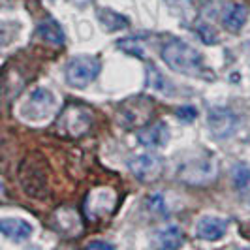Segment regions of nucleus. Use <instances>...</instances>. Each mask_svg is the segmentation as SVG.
<instances>
[{
  "instance_id": "f257e3e1",
  "label": "nucleus",
  "mask_w": 250,
  "mask_h": 250,
  "mask_svg": "<svg viewBox=\"0 0 250 250\" xmlns=\"http://www.w3.org/2000/svg\"><path fill=\"white\" fill-rule=\"evenodd\" d=\"M162 61L167 64V68H171L183 75H190V77L207 75L203 55L183 40H169L167 43H164Z\"/></svg>"
},
{
  "instance_id": "f03ea898",
  "label": "nucleus",
  "mask_w": 250,
  "mask_h": 250,
  "mask_svg": "<svg viewBox=\"0 0 250 250\" xmlns=\"http://www.w3.org/2000/svg\"><path fill=\"white\" fill-rule=\"evenodd\" d=\"M102 70V62L94 55H79L66 64V83L74 88L90 85Z\"/></svg>"
},
{
  "instance_id": "7ed1b4c3",
  "label": "nucleus",
  "mask_w": 250,
  "mask_h": 250,
  "mask_svg": "<svg viewBox=\"0 0 250 250\" xmlns=\"http://www.w3.org/2000/svg\"><path fill=\"white\" fill-rule=\"evenodd\" d=\"M128 169L136 179L149 183L160 177L164 169V160L154 152H141L128 160Z\"/></svg>"
},
{
  "instance_id": "20e7f679",
  "label": "nucleus",
  "mask_w": 250,
  "mask_h": 250,
  "mask_svg": "<svg viewBox=\"0 0 250 250\" xmlns=\"http://www.w3.org/2000/svg\"><path fill=\"white\" fill-rule=\"evenodd\" d=\"M55 107V96L47 88H36L23 105V115L30 121H42Z\"/></svg>"
},
{
  "instance_id": "39448f33",
  "label": "nucleus",
  "mask_w": 250,
  "mask_h": 250,
  "mask_svg": "<svg viewBox=\"0 0 250 250\" xmlns=\"http://www.w3.org/2000/svg\"><path fill=\"white\" fill-rule=\"evenodd\" d=\"M207 125L214 138L224 139L235 132L237 117L228 107H213V109H209V115H207Z\"/></svg>"
},
{
  "instance_id": "423d86ee",
  "label": "nucleus",
  "mask_w": 250,
  "mask_h": 250,
  "mask_svg": "<svg viewBox=\"0 0 250 250\" xmlns=\"http://www.w3.org/2000/svg\"><path fill=\"white\" fill-rule=\"evenodd\" d=\"M138 141L139 145H143L150 150L166 147L167 141H169V128L162 121H156L152 125L143 126L138 132Z\"/></svg>"
},
{
  "instance_id": "0eeeda50",
  "label": "nucleus",
  "mask_w": 250,
  "mask_h": 250,
  "mask_svg": "<svg viewBox=\"0 0 250 250\" xmlns=\"http://www.w3.org/2000/svg\"><path fill=\"white\" fill-rule=\"evenodd\" d=\"M214 175V164L211 158H196V160H188L181 169L179 177H183L188 183H203L209 181Z\"/></svg>"
},
{
  "instance_id": "6e6552de",
  "label": "nucleus",
  "mask_w": 250,
  "mask_h": 250,
  "mask_svg": "<svg viewBox=\"0 0 250 250\" xmlns=\"http://www.w3.org/2000/svg\"><path fill=\"white\" fill-rule=\"evenodd\" d=\"M228 231V220L222 216H203L196 224V235L203 241H220Z\"/></svg>"
},
{
  "instance_id": "1a4fd4ad",
  "label": "nucleus",
  "mask_w": 250,
  "mask_h": 250,
  "mask_svg": "<svg viewBox=\"0 0 250 250\" xmlns=\"http://www.w3.org/2000/svg\"><path fill=\"white\" fill-rule=\"evenodd\" d=\"M115 205V194L109 188H98L94 194H90L87 200V213L92 218H100L104 214H109Z\"/></svg>"
},
{
  "instance_id": "9d476101",
  "label": "nucleus",
  "mask_w": 250,
  "mask_h": 250,
  "mask_svg": "<svg viewBox=\"0 0 250 250\" xmlns=\"http://www.w3.org/2000/svg\"><path fill=\"white\" fill-rule=\"evenodd\" d=\"M0 231H2V235L8 239V241L21 243V241L30 239L34 228L28 224L26 220H21V218H2Z\"/></svg>"
},
{
  "instance_id": "9b49d317",
  "label": "nucleus",
  "mask_w": 250,
  "mask_h": 250,
  "mask_svg": "<svg viewBox=\"0 0 250 250\" xmlns=\"http://www.w3.org/2000/svg\"><path fill=\"white\" fill-rule=\"evenodd\" d=\"M247 17H249L247 6L241 2H233L226 8L224 15H222V23L229 32H239L243 25L247 23Z\"/></svg>"
},
{
  "instance_id": "f8f14e48",
  "label": "nucleus",
  "mask_w": 250,
  "mask_h": 250,
  "mask_svg": "<svg viewBox=\"0 0 250 250\" xmlns=\"http://www.w3.org/2000/svg\"><path fill=\"white\" fill-rule=\"evenodd\" d=\"M154 243L160 249H179L185 245V233L177 226H166L154 233Z\"/></svg>"
},
{
  "instance_id": "ddd939ff",
  "label": "nucleus",
  "mask_w": 250,
  "mask_h": 250,
  "mask_svg": "<svg viewBox=\"0 0 250 250\" xmlns=\"http://www.w3.org/2000/svg\"><path fill=\"white\" fill-rule=\"evenodd\" d=\"M38 36L43 42L53 43V45H62L64 43V32L61 25L55 19H45L38 25Z\"/></svg>"
},
{
  "instance_id": "4468645a",
  "label": "nucleus",
  "mask_w": 250,
  "mask_h": 250,
  "mask_svg": "<svg viewBox=\"0 0 250 250\" xmlns=\"http://www.w3.org/2000/svg\"><path fill=\"white\" fill-rule=\"evenodd\" d=\"M55 224H57V229L62 231V233H68V226L66 224H70L74 228V231H77L79 229V216H77L74 209L64 207V209L57 211V214H55Z\"/></svg>"
},
{
  "instance_id": "2eb2a0df",
  "label": "nucleus",
  "mask_w": 250,
  "mask_h": 250,
  "mask_svg": "<svg viewBox=\"0 0 250 250\" xmlns=\"http://www.w3.org/2000/svg\"><path fill=\"white\" fill-rule=\"evenodd\" d=\"M98 17H100L102 25L105 30H119V28H125L126 26V21L123 15H119V13H115L113 10H100L98 12Z\"/></svg>"
},
{
  "instance_id": "dca6fc26",
  "label": "nucleus",
  "mask_w": 250,
  "mask_h": 250,
  "mask_svg": "<svg viewBox=\"0 0 250 250\" xmlns=\"http://www.w3.org/2000/svg\"><path fill=\"white\" fill-rule=\"evenodd\" d=\"M233 185L235 188L243 190V188H249L250 187V166L249 164H237L233 167Z\"/></svg>"
},
{
  "instance_id": "f3484780",
  "label": "nucleus",
  "mask_w": 250,
  "mask_h": 250,
  "mask_svg": "<svg viewBox=\"0 0 250 250\" xmlns=\"http://www.w3.org/2000/svg\"><path fill=\"white\" fill-rule=\"evenodd\" d=\"M119 47L126 51L128 55H132V57H143V49L139 47V43L134 38H125L123 42H119Z\"/></svg>"
},
{
  "instance_id": "a211bd4d",
  "label": "nucleus",
  "mask_w": 250,
  "mask_h": 250,
  "mask_svg": "<svg viewBox=\"0 0 250 250\" xmlns=\"http://www.w3.org/2000/svg\"><path fill=\"white\" fill-rule=\"evenodd\" d=\"M196 30H198V34H200V38L205 42V43H216V34H214V30L209 25L198 23Z\"/></svg>"
},
{
  "instance_id": "6ab92c4d",
  "label": "nucleus",
  "mask_w": 250,
  "mask_h": 250,
  "mask_svg": "<svg viewBox=\"0 0 250 250\" xmlns=\"http://www.w3.org/2000/svg\"><path fill=\"white\" fill-rule=\"evenodd\" d=\"M177 117H179L181 121H185V123H190V121H194V119L198 117V111H196L194 107L187 105V107H181V109L177 111Z\"/></svg>"
},
{
  "instance_id": "aec40b11",
  "label": "nucleus",
  "mask_w": 250,
  "mask_h": 250,
  "mask_svg": "<svg viewBox=\"0 0 250 250\" xmlns=\"http://www.w3.org/2000/svg\"><path fill=\"white\" fill-rule=\"evenodd\" d=\"M147 203H149V209H152V211H156V213H164L166 211V205H164V200L158 196V194H154V196H150L149 200H147Z\"/></svg>"
},
{
  "instance_id": "412c9836",
  "label": "nucleus",
  "mask_w": 250,
  "mask_h": 250,
  "mask_svg": "<svg viewBox=\"0 0 250 250\" xmlns=\"http://www.w3.org/2000/svg\"><path fill=\"white\" fill-rule=\"evenodd\" d=\"M96 247H100V249H113V245L105 243V241H92V243H88V249H96Z\"/></svg>"
},
{
  "instance_id": "4be33fe9",
  "label": "nucleus",
  "mask_w": 250,
  "mask_h": 250,
  "mask_svg": "<svg viewBox=\"0 0 250 250\" xmlns=\"http://www.w3.org/2000/svg\"><path fill=\"white\" fill-rule=\"evenodd\" d=\"M167 2H177V4H190L194 0H167Z\"/></svg>"
}]
</instances>
